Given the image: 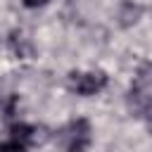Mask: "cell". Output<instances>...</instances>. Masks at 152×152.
Wrapping results in <instances>:
<instances>
[{"mask_svg": "<svg viewBox=\"0 0 152 152\" xmlns=\"http://www.w3.org/2000/svg\"><path fill=\"white\" fill-rule=\"evenodd\" d=\"M66 88L81 97L97 95L107 88V74L95 69V71H71L66 76Z\"/></svg>", "mask_w": 152, "mask_h": 152, "instance_id": "277c9868", "label": "cell"}, {"mask_svg": "<svg viewBox=\"0 0 152 152\" xmlns=\"http://www.w3.org/2000/svg\"><path fill=\"white\" fill-rule=\"evenodd\" d=\"M55 142L59 145L62 152H86L93 142V126L88 119H74L69 124H64L57 135Z\"/></svg>", "mask_w": 152, "mask_h": 152, "instance_id": "6da1fadb", "label": "cell"}, {"mask_svg": "<svg viewBox=\"0 0 152 152\" xmlns=\"http://www.w3.org/2000/svg\"><path fill=\"white\" fill-rule=\"evenodd\" d=\"M24 2V7H28V10H36V7H43L48 0H21Z\"/></svg>", "mask_w": 152, "mask_h": 152, "instance_id": "5b68a950", "label": "cell"}, {"mask_svg": "<svg viewBox=\"0 0 152 152\" xmlns=\"http://www.w3.org/2000/svg\"><path fill=\"white\" fill-rule=\"evenodd\" d=\"M38 128L24 121H14L7 126L5 135L0 138V152H28L40 138Z\"/></svg>", "mask_w": 152, "mask_h": 152, "instance_id": "3957f363", "label": "cell"}, {"mask_svg": "<svg viewBox=\"0 0 152 152\" xmlns=\"http://www.w3.org/2000/svg\"><path fill=\"white\" fill-rule=\"evenodd\" d=\"M150 102H152V71H150V64H142L140 71L133 76V83L128 90V104L135 116L147 119Z\"/></svg>", "mask_w": 152, "mask_h": 152, "instance_id": "7a4b0ae2", "label": "cell"}]
</instances>
